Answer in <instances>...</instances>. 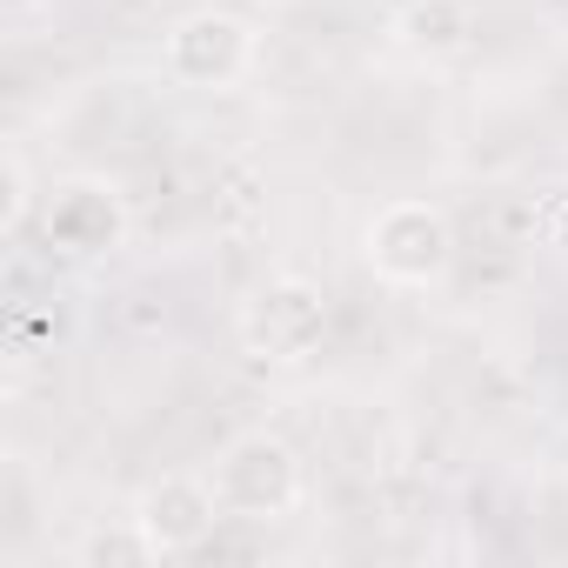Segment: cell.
<instances>
[{
    "mask_svg": "<svg viewBox=\"0 0 568 568\" xmlns=\"http://www.w3.org/2000/svg\"><path fill=\"white\" fill-rule=\"evenodd\" d=\"M362 261L388 288H442L455 267V221L442 201L395 194L362 221Z\"/></svg>",
    "mask_w": 568,
    "mask_h": 568,
    "instance_id": "1",
    "label": "cell"
},
{
    "mask_svg": "<svg viewBox=\"0 0 568 568\" xmlns=\"http://www.w3.org/2000/svg\"><path fill=\"white\" fill-rule=\"evenodd\" d=\"M207 481L234 521H288L308 501V468H302L295 442L274 428H247V435L221 442V455L207 462Z\"/></svg>",
    "mask_w": 568,
    "mask_h": 568,
    "instance_id": "2",
    "label": "cell"
},
{
    "mask_svg": "<svg viewBox=\"0 0 568 568\" xmlns=\"http://www.w3.org/2000/svg\"><path fill=\"white\" fill-rule=\"evenodd\" d=\"M261 61V28L234 8H194L168 28L161 41V68L174 88H194V94H227L254 74Z\"/></svg>",
    "mask_w": 568,
    "mask_h": 568,
    "instance_id": "3",
    "label": "cell"
},
{
    "mask_svg": "<svg viewBox=\"0 0 568 568\" xmlns=\"http://www.w3.org/2000/svg\"><path fill=\"white\" fill-rule=\"evenodd\" d=\"M241 342L261 362H308L328 342V295L308 274H267L241 302Z\"/></svg>",
    "mask_w": 568,
    "mask_h": 568,
    "instance_id": "4",
    "label": "cell"
},
{
    "mask_svg": "<svg viewBox=\"0 0 568 568\" xmlns=\"http://www.w3.org/2000/svg\"><path fill=\"white\" fill-rule=\"evenodd\" d=\"M41 234L68 261H101V254L128 247V201L101 174H68L41 201Z\"/></svg>",
    "mask_w": 568,
    "mask_h": 568,
    "instance_id": "5",
    "label": "cell"
},
{
    "mask_svg": "<svg viewBox=\"0 0 568 568\" xmlns=\"http://www.w3.org/2000/svg\"><path fill=\"white\" fill-rule=\"evenodd\" d=\"M221 495H214V481L207 475H154L141 495H134V515H128V528L148 541V555H161V561H174V555H194V548H207V535L221 528Z\"/></svg>",
    "mask_w": 568,
    "mask_h": 568,
    "instance_id": "6",
    "label": "cell"
},
{
    "mask_svg": "<svg viewBox=\"0 0 568 568\" xmlns=\"http://www.w3.org/2000/svg\"><path fill=\"white\" fill-rule=\"evenodd\" d=\"M395 48L422 68H448L475 48V8L468 0H402L395 21H388Z\"/></svg>",
    "mask_w": 568,
    "mask_h": 568,
    "instance_id": "7",
    "label": "cell"
},
{
    "mask_svg": "<svg viewBox=\"0 0 568 568\" xmlns=\"http://www.w3.org/2000/svg\"><path fill=\"white\" fill-rule=\"evenodd\" d=\"M28 207H34V181H28V161H21V154H8V214H0V227H8V234H21Z\"/></svg>",
    "mask_w": 568,
    "mask_h": 568,
    "instance_id": "8",
    "label": "cell"
},
{
    "mask_svg": "<svg viewBox=\"0 0 568 568\" xmlns=\"http://www.w3.org/2000/svg\"><path fill=\"white\" fill-rule=\"evenodd\" d=\"M541 14H555V21H568V0H541Z\"/></svg>",
    "mask_w": 568,
    "mask_h": 568,
    "instance_id": "9",
    "label": "cell"
}]
</instances>
